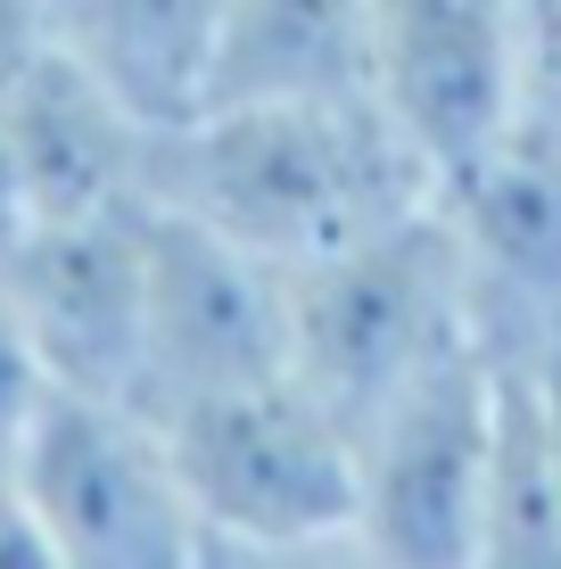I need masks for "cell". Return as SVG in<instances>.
I'll return each instance as SVG.
<instances>
[{
    "mask_svg": "<svg viewBox=\"0 0 561 569\" xmlns=\"http://www.w3.org/2000/svg\"><path fill=\"white\" fill-rule=\"evenodd\" d=\"M438 199V166L372 91L231 100L158 132V207L199 214L248 257L298 272Z\"/></svg>",
    "mask_w": 561,
    "mask_h": 569,
    "instance_id": "6da1fadb",
    "label": "cell"
},
{
    "mask_svg": "<svg viewBox=\"0 0 561 569\" xmlns=\"http://www.w3.org/2000/svg\"><path fill=\"white\" fill-rule=\"evenodd\" d=\"M158 421L182 462L207 561H355V421L298 371Z\"/></svg>",
    "mask_w": 561,
    "mask_h": 569,
    "instance_id": "7a4b0ae2",
    "label": "cell"
},
{
    "mask_svg": "<svg viewBox=\"0 0 561 569\" xmlns=\"http://www.w3.org/2000/svg\"><path fill=\"white\" fill-rule=\"evenodd\" d=\"M462 356H479V322L438 199L289 272V371L355 429Z\"/></svg>",
    "mask_w": 561,
    "mask_h": 569,
    "instance_id": "3957f363",
    "label": "cell"
},
{
    "mask_svg": "<svg viewBox=\"0 0 561 569\" xmlns=\"http://www.w3.org/2000/svg\"><path fill=\"white\" fill-rule=\"evenodd\" d=\"M9 496L42 569H199L207 537L190 512L166 421L141 397L50 388L9 446Z\"/></svg>",
    "mask_w": 561,
    "mask_h": 569,
    "instance_id": "277c9868",
    "label": "cell"
},
{
    "mask_svg": "<svg viewBox=\"0 0 561 569\" xmlns=\"http://www.w3.org/2000/svg\"><path fill=\"white\" fill-rule=\"evenodd\" d=\"M488 537V356H462L355 429V561L479 569Z\"/></svg>",
    "mask_w": 561,
    "mask_h": 569,
    "instance_id": "5b68a950",
    "label": "cell"
},
{
    "mask_svg": "<svg viewBox=\"0 0 561 569\" xmlns=\"http://www.w3.org/2000/svg\"><path fill=\"white\" fill-rule=\"evenodd\" d=\"M438 223L471 281L479 356H537L561 339V116L520 108L479 157L438 173Z\"/></svg>",
    "mask_w": 561,
    "mask_h": 569,
    "instance_id": "8992f818",
    "label": "cell"
},
{
    "mask_svg": "<svg viewBox=\"0 0 561 569\" xmlns=\"http://www.w3.org/2000/svg\"><path fill=\"white\" fill-rule=\"evenodd\" d=\"M289 371V272L248 257L182 207H149V330L141 388L149 413Z\"/></svg>",
    "mask_w": 561,
    "mask_h": 569,
    "instance_id": "52a82bcc",
    "label": "cell"
},
{
    "mask_svg": "<svg viewBox=\"0 0 561 569\" xmlns=\"http://www.w3.org/2000/svg\"><path fill=\"white\" fill-rule=\"evenodd\" d=\"M0 289L50 388L132 397L149 330V207L50 214L0 248Z\"/></svg>",
    "mask_w": 561,
    "mask_h": 569,
    "instance_id": "ba28073f",
    "label": "cell"
},
{
    "mask_svg": "<svg viewBox=\"0 0 561 569\" xmlns=\"http://www.w3.org/2000/svg\"><path fill=\"white\" fill-rule=\"evenodd\" d=\"M363 91L438 173L479 157L529 108V0H363Z\"/></svg>",
    "mask_w": 561,
    "mask_h": 569,
    "instance_id": "9c48e42d",
    "label": "cell"
},
{
    "mask_svg": "<svg viewBox=\"0 0 561 569\" xmlns=\"http://www.w3.org/2000/svg\"><path fill=\"white\" fill-rule=\"evenodd\" d=\"M0 149L26 223L158 207V124H141L67 42H50L17 83H0Z\"/></svg>",
    "mask_w": 561,
    "mask_h": 569,
    "instance_id": "30bf717a",
    "label": "cell"
},
{
    "mask_svg": "<svg viewBox=\"0 0 561 569\" xmlns=\"http://www.w3.org/2000/svg\"><path fill=\"white\" fill-rule=\"evenodd\" d=\"M216 33L223 0H58V42L158 132L207 116Z\"/></svg>",
    "mask_w": 561,
    "mask_h": 569,
    "instance_id": "8fae6325",
    "label": "cell"
},
{
    "mask_svg": "<svg viewBox=\"0 0 561 569\" xmlns=\"http://www.w3.org/2000/svg\"><path fill=\"white\" fill-rule=\"evenodd\" d=\"M372 67V17L363 0H223L216 33V91L231 100H347Z\"/></svg>",
    "mask_w": 561,
    "mask_h": 569,
    "instance_id": "7c38bea8",
    "label": "cell"
},
{
    "mask_svg": "<svg viewBox=\"0 0 561 569\" xmlns=\"http://www.w3.org/2000/svg\"><path fill=\"white\" fill-rule=\"evenodd\" d=\"M479 569H561V446L529 356H488V537Z\"/></svg>",
    "mask_w": 561,
    "mask_h": 569,
    "instance_id": "4fadbf2b",
    "label": "cell"
},
{
    "mask_svg": "<svg viewBox=\"0 0 561 569\" xmlns=\"http://www.w3.org/2000/svg\"><path fill=\"white\" fill-rule=\"evenodd\" d=\"M42 397H50L42 356H33L26 322H17L9 289H0V462H9V446H17V438H26V421H33V405H42Z\"/></svg>",
    "mask_w": 561,
    "mask_h": 569,
    "instance_id": "5bb4252c",
    "label": "cell"
},
{
    "mask_svg": "<svg viewBox=\"0 0 561 569\" xmlns=\"http://www.w3.org/2000/svg\"><path fill=\"white\" fill-rule=\"evenodd\" d=\"M50 42H58L50 0H0V83H17Z\"/></svg>",
    "mask_w": 561,
    "mask_h": 569,
    "instance_id": "9a60e30c",
    "label": "cell"
},
{
    "mask_svg": "<svg viewBox=\"0 0 561 569\" xmlns=\"http://www.w3.org/2000/svg\"><path fill=\"white\" fill-rule=\"evenodd\" d=\"M529 100L561 116V0H529Z\"/></svg>",
    "mask_w": 561,
    "mask_h": 569,
    "instance_id": "2e32d148",
    "label": "cell"
},
{
    "mask_svg": "<svg viewBox=\"0 0 561 569\" xmlns=\"http://www.w3.org/2000/svg\"><path fill=\"white\" fill-rule=\"evenodd\" d=\"M0 561H42V545H33V528L9 496V470H0Z\"/></svg>",
    "mask_w": 561,
    "mask_h": 569,
    "instance_id": "e0dca14e",
    "label": "cell"
},
{
    "mask_svg": "<svg viewBox=\"0 0 561 569\" xmlns=\"http://www.w3.org/2000/svg\"><path fill=\"white\" fill-rule=\"evenodd\" d=\"M529 363H537V388H545V413H553V446H561V339H545Z\"/></svg>",
    "mask_w": 561,
    "mask_h": 569,
    "instance_id": "ac0fdd59",
    "label": "cell"
},
{
    "mask_svg": "<svg viewBox=\"0 0 561 569\" xmlns=\"http://www.w3.org/2000/svg\"><path fill=\"white\" fill-rule=\"evenodd\" d=\"M50 26H58V0H50Z\"/></svg>",
    "mask_w": 561,
    "mask_h": 569,
    "instance_id": "d6986e66",
    "label": "cell"
}]
</instances>
